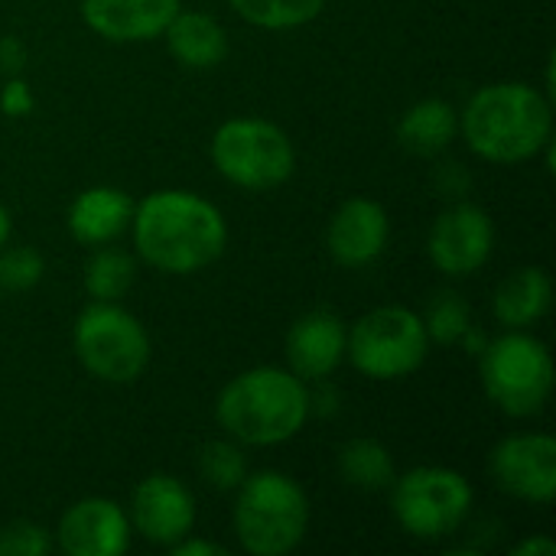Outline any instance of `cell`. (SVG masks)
I'll return each mask as SVG.
<instances>
[{
    "label": "cell",
    "instance_id": "obj_22",
    "mask_svg": "<svg viewBox=\"0 0 556 556\" xmlns=\"http://www.w3.org/2000/svg\"><path fill=\"white\" fill-rule=\"evenodd\" d=\"M137 277V264L134 257L117 248V244H101L94 248V254L85 264V290L91 300L98 303H121L127 296V290L134 287Z\"/></svg>",
    "mask_w": 556,
    "mask_h": 556
},
{
    "label": "cell",
    "instance_id": "obj_32",
    "mask_svg": "<svg viewBox=\"0 0 556 556\" xmlns=\"http://www.w3.org/2000/svg\"><path fill=\"white\" fill-rule=\"evenodd\" d=\"M10 231H13V218H10V212H7V205L0 202V248L10 241Z\"/></svg>",
    "mask_w": 556,
    "mask_h": 556
},
{
    "label": "cell",
    "instance_id": "obj_26",
    "mask_svg": "<svg viewBox=\"0 0 556 556\" xmlns=\"http://www.w3.org/2000/svg\"><path fill=\"white\" fill-rule=\"evenodd\" d=\"M46 261L36 248H0V290L23 293L42 280Z\"/></svg>",
    "mask_w": 556,
    "mask_h": 556
},
{
    "label": "cell",
    "instance_id": "obj_1",
    "mask_svg": "<svg viewBox=\"0 0 556 556\" xmlns=\"http://www.w3.org/2000/svg\"><path fill=\"white\" fill-rule=\"evenodd\" d=\"M130 231L140 261L169 277L212 267L228 244V225L218 205L186 189H156L134 202Z\"/></svg>",
    "mask_w": 556,
    "mask_h": 556
},
{
    "label": "cell",
    "instance_id": "obj_25",
    "mask_svg": "<svg viewBox=\"0 0 556 556\" xmlns=\"http://www.w3.org/2000/svg\"><path fill=\"white\" fill-rule=\"evenodd\" d=\"M199 472L202 479L218 492H235L248 476V456L238 440H212L199 453Z\"/></svg>",
    "mask_w": 556,
    "mask_h": 556
},
{
    "label": "cell",
    "instance_id": "obj_16",
    "mask_svg": "<svg viewBox=\"0 0 556 556\" xmlns=\"http://www.w3.org/2000/svg\"><path fill=\"white\" fill-rule=\"evenodd\" d=\"M179 7V0H81V20L108 42H150Z\"/></svg>",
    "mask_w": 556,
    "mask_h": 556
},
{
    "label": "cell",
    "instance_id": "obj_20",
    "mask_svg": "<svg viewBox=\"0 0 556 556\" xmlns=\"http://www.w3.org/2000/svg\"><path fill=\"white\" fill-rule=\"evenodd\" d=\"M459 130V111L443 98H424L410 104L397 124V140L404 150L417 156H437L443 153Z\"/></svg>",
    "mask_w": 556,
    "mask_h": 556
},
{
    "label": "cell",
    "instance_id": "obj_5",
    "mask_svg": "<svg viewBox=\"0 0 556 556\" xmlns=\"http://www.w3.org/2000/svg\"><path fill=\"white\" fill-rule=\"evenodd\" d=\"M479 378L489 401L508 417H534L554 394V355L528 329H508L482 345Z\"/></svg>",
    "mask_w": 556,
    "mask_h": 556
},
{
    "label": "cell",
    "instance_id": "obj_21",
    "mask_svg": "<svg viewBox=\"0 0 556 556\" xmlns=\"http://www.w3.org/2000/svg\"><path fill=\"white\" fill-rule=\"evenodd\" d=\"M339 476L362 492H381L391 489V482L397 479L394 469V456L388 453L384 443L371 440V437H358L339 446Z\"/></svg>",
    "mask_w": 556,
    "mask_h": 556
},
{
    "label": "cell",
    "instance_id": "obj_30",
    "mask_svg": "<svg viewBox=\"0 0 556 556\" xmlns=\"http://www.w3.org/2000/svg\"><path fill=\"white\" fill-rule=\"evenodd\" d=\"M176 556H225L228 551L218 547V544H208V541H195V538H182L179 544L169 547Z\"/></svg>",
    "mask_w": 556,
    "mask_h": 556
},
{
    "label": "cell",
    "instance_id": "obj_6",
    "mask_svg": "<svg viewBox=\"0 0 556 556\" xmlns=\"http://www.w3.org/2000/svg\"><path fill=\"white\" fill-rule=\"evenodd\" d=\"M78 365L104 384H134L150 365V336L121 303L91 300L72 329Z\"/></svg>",
    "mask_w": 556,
    "mask_h": 556
},
{
    "label": "cell",
    "instance_id": "obj_31",
    "mask_svg": "<svg viewBox=\"0 0 556 556\" xmlns=\"http://www.w3.org/2000/svg\"><path fill=\"white\" fill-rule=\"evenodd\" d=\"M515 556H554L556 554V544L551 538H528V541H521L515 551Z\"/></svg>",
    "mask_w": 556,
    "mask_h": 556
},
{
    "label": "cell",
    "instance_id": "obj_17",
    "mask_svg": "<svg viewBox=\"0 0 556 556\" xmlns=\"http://www.w3.org/2000/svg\"><path fill=\"white\" fill-rule=\"evenodd\" d=\"M134 218V199L114 186H91L78 192L68 205V235L85 248H101L117 241Z\"/></svg>",
    "mask_w": 556,
    "mask_h": 556
},
{
    "label": "cell",
    "instance_id": "obj_24",
    "mask_svg": "<svg viewBox=\"0 0 556 556\" xmlns=\"http://www.w3.org/2000/svg\"><path fill=\"white\" fill-rule=\"evenodd\" d=\"M420 319H424L427 339L437 342V345H463V339L476 326L472 313H469V303L459 293H453V290L437 293Z\"/></svg>",
    "mask_w": 556,
    "mask_h": 556
},
{
    "label": "cell",
    "instance_id": "obj_4",
    "mask_svg": "<svg viewBox=\"0 0 556 556\" xmlns=\"http://www.w3.org/2000/svg\"><path fill=\"white\" fill-rule=\"evenodd\" d=\"M235 538L251 556L293 554L309 531V498L303 485L283 472L264 469L244 476L235 489Z\"/></svg>",
    "mask_w": 556,
    "mask_h": 556
},
{
    "label": "cell",
    "instance_id": "obj_12",
    "mask_svg": "<svg viewBox=\"0 0 556 556\" xmlns=\"http://www.w3.org/2000/svg\"><path fill=\"white\" fill-rule=\"evenodd\" d=\"M127 518H130V528L143 541L160 544V547H173L192 534L195 498L182 479L153 472L134 489Z\"/></svg>",
    "mask_w": 556,
    "mask_h": 556
},
{
    "label": "cell",
    "instance_id": "obj_14",
    "mask_svg": "<svg viewBox=\"0 0 556 556\" xmlns=\"http://www.w3.org/2000/svg\"><path fill=\"white\" fill-rule=\"evenodd\" d=\"M388 238H391V222H388L384 205L375 199L355 195V199H345L329 218L326 248L339 267L362 270L384 254Z\"/></svg>",
    "mask_w": 556,
    "mask_h": 556
},
{
    "label": "cell",
    "instance_id": "obj_8",
    "mask_svg": "<svg viewBox=\"0 0 556 556\" xmlns=\"http://www.w3.org/2000/svg\"><path fill=\"white\" fill-rule=\"evenodd\" d=\"M430 339L420 313L407 306H378L365 313L345 339V358L371 381H401L420 371Z\"/></svg>",
    "mask_w": 556,
    "mask_h": 556
},
{
    "label": "cell",
    "instance_id": "obj_29",
    "mask_svg": "<svg viewBox=\"0 0 556 556\" xmlns=\"http://www.w3.org/2000/svg\"><path fill=\"white\" fill-rule=\"evenodd\" d=\"M23 65H26V46H23V39L20 36H3L0 39V72H3V78L7 75H20Z\"/></svg>",
    "mask_w": 556,
    "mask_h": 556
},
{
    "label": "cell",
    "instance_id": "obj_18",
    "mask_svg": "<svg viewBox=\"0 0 556 556\" xmlns=\"http://www.w3.org/2000/svg\"><path fill=\"white\" fill-rule=\"evenodd\" d=\"M166 36V46L173 52V59L182 65V68H195V72H205V68H215L225 62L228 55V33L225 26L202 13V10H182L169 20V26L163 29Z\"/></svg>",
    "mask_w": 556,
    "mask_h": 556
},
{
    "label": "cell",
    "instance_id": "obj_15",
    "mask_svg": "<svg viewBox=\"0 0 556 556\" xmlns=\"http://www.w3.org/2000/svg\"><path fill=\"white\" fill-rule=\"evenodd\" d=\"M345 339H349V329L339 313L309 309L287 332V342H283L287 368L300 381L319 384L345 362Z\"/></svg>",
    "mask_w": 556,
    "mask_h": 556
},
{
    "label": "cell",
    "instance_id": "obj_7",
    "mask_svg": "<svg viewBox=\"0 0 556 556\" xmlns=\"http://www.w3.org/2000/svg\"><path fill=\"white\" fill-rule=\"evenodd\" d=\"M212 166L248 192L277 189L293 176L296 150L283 127L264 117H231L212 137Z\"/></svg>",
    "mask_w": 556,
    "mask_h": 556
},
{
    "label": "cell",
    "instance_id": "obj_19",
    "mask_svg": "<svg viewBox=\"0 0 556 556\" xmlns=\"http://www.w3.org/2000/svg\"><path fill=\"white\" fill-rule=\"evenodd\" d=\"M554 303V283L544 267H518L505 277L492 296V313L505 329L538 326Z\"/></svg>",
    "mask_w": 556,
    "mask_h": 556
},
{
    "label": "cell",
    "instance_id": "obj_27",
    "mask_svg": "<svg viewBox=\"0 0 556 556\" xmlns=\"http://www.w3.org/2000/svg\"><path fill=\"white\" fill-rule=\"evenodd\" d=\"M49 551H52L49 531L33 521H13L0 528V556H46Z\"/></svg>",
    "mask_w": 556,
    "mask_h": 556
},
{
    "label": "cell",
    "instance_id": "obj_3",
    "mask_svg": "<svg viewBox=\"0 0 556 556\" xmlns=\"http://www.w3.org/2000/svg\"><path fill=\"white\" fill-rule=\"evenodd\" d=\"M309 414V384L270 365L241 371L215 401L218 427L241 446H280L306 427Z\"/></svg>",
    "mask_w": 556,
    "mask_h": 556
},
{
    "label": "cell",
    "instance_id": "obj_2",
    "mask_svg": "<svg viewBox=\"0 0 556 556\" xmlns=\"http://www.w3.org/2000/svg\"><path fill=\"white\" fill-rule=\"evenodd\" d=\"M459 130L485 163L518 166L538 160L554 140V104L528 81H495L466 101Z\"/></svg>",
    "mask_w": 556,
    "mask_h": 556
},
{
    "label": "cell",
    "instance_id": "obj_23",
    "mask_svg": "<svg viewBox=\"0 0 556 556\" xmlns=\"http://www.w3.org/2000/svg\"><path fill=\"white\" fill-rule=\"evenodd\" d=\"M231 10L257 29H296L313 23L326 0H228Z\"/></svg>",
    "mask_w": 556,
    "mask_h": 556
},
{
    "label": "cell",
    "instance_id": "obj_10",
    "mask_svg": "<svg viewBox=\"0 0 556 556\" xmlns=\"http://www.w3.org/2000/svg\"><path fill=\"white\" fill-rule=\"evenodd\" d=\"M489 472L505 495L528 505H551L556 498V440L547 433L505 437L489 456Z\"/></svg>",
    "mask_w": 556,
    "mask_h": 556
},
{
    "label": "cell",
    "instance_id": "obj_28",
    "mask_svg": "<svg viewBox=\"0 0 556 556\" xmlns=\"http://www.w3.org/2000/svg\"><path fill=\"white\" fill-rule=\"evenodd\" d=\"M36 108V98L29 91V85L20 78V75H7L3 78V88H0V111L13 121L26 117L29 111Z\"/></svg>",
    "mask_w": 556,
    "mask_h": 556
},
{
    "label": "cell",
    "instance_id": "obj_9",
    "mask_svg": "<svg viewBox=\"0 0 556 556\" xmlns=\"http://www.w3.org/2000/svg\"><path fill=\"white\" fill-rule=\"evenodd\" d=\"M472 511V485L446 466H417L391 482V515L404 534L440 541L463 528Z\"/></svg>",
    "mask_w": 556,
    "mask_h": 556
},
{
    "label": "cell",
    "instance_id": "obj_33",
    "mask_svg": "<svg viewBox=\"0 0 556 556\" xmlns=\"http://www.w3.org/2000/svg\"><path fill=\"white\" fill-rule=\"evenodd\" d=\"M0 293H3V290H0Z\"/></svg>",
    "mask_w": 556,
    "mask_h": 556
},
{
    "label": "cell",
    "instance_id": "obj_13",
    "mask_svg": "<svg viewBox=\"0 0 556 556\" xmlns=\"http://www.w3.org/2000/svg\"><path fill=\"white\" fill-rule=\"evenodd\" d=\"M134 538L127 511L101 495L78 498L65 508L55 528V541L68 556H121Z\"/></svg>",
    "mask_w": 556,
    "mask_h": 556
},
{
    "label": "cell",
    "instance_id": "obj_11",
    "mask_svg": "<svg viewBox=\"0 0 556 556\" xmlns=\"http://www.w3.org/2000/svg\"><path fill=\"white\" fill-rule=\"evenodd\" d=\"M492 251H495L492 215L472 202H459V205L446 208L433 222L430 238H427V254H430L433 267L456 280L482 270L489 264Z\"/></svg>",
    "mask_w": 556,
    "mask_h": 556
}]
</instances>
